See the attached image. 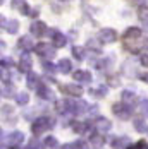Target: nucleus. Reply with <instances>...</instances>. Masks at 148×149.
<instances>
[{
    "label": "nucleus",
    "mask_w": 148,
    "mask_h": 149,
    "mask_svg": "<svg viewBox=\"0 0 148 149\" xmlns=\"http://www.w3.org/2000/svg\"><path fill=\"white\" fill-rule=\"evenodd\" d=\"M90 142H91V146H95V148H102L105 144V139L102 134H93L90 137Z\"/></svg>",
    "instance_id": "obj_20"
},
{
    "label": "nucleus",
    "mask_w": 148,
    "mask_h": 149,
    "mask_svg": "<svg viewBox=\"0 0 148 149\" xmlns=\"http://www.w3.org/2000/svg\"><path fill=\"white\" fill-rule=\"evenodd\" d=\"M136 149H148V144L145 141H140V142L136 144Z\"/></svg>",
    "instance_id": "obj_37"
},
{
    "label": "nucleus",
    "mask_w": 148,
    "mask_h": 149,
    "mask_svg": "<svg viewBox=\"0 0 148 149\" xmlns=\"http://www.w3.org/2000/svg\"><path fill=\"white\" fill-rule=\"evenodd\" d=\"M112 111L117 115L121 120H128L129 117H131V106L129 104H121V103H116L114 106H112Z\"/></svg>",
    "instance_id": "obj_3"
},
{
    "label": "nucleus",
    "mask_w": 148,
    "mask_h": 149,
    "mask_svg": "<svg viewBox=\"0 0 148 149\" xmlns=\"http://www.w3.org/2000/svg\"><path fill=\"white\" fill-rule=\"evenodd\" d=\"M97 111H98V108H97V106H90V108H88V113H91V115H93V113H97Z\"/></svg>",
    "instance_id": "obj_41"
},
{
    "label": "nucleus",
    "mask_w": 148,
    "mask_h": 149,
    "mask_svg": "<svg viewBox=\"0 0 148 149\" xmlns=\"http://www.w3.org/2000/svg\"><path fill=\"white\" fill-rule=\"evenodd\" d=\"M88 108H90L88 103H85V101H76V115L88 111Z\"/></svg>",
    "instance_id": "obj_27"
},
{
    "label": "nucleus",
    "mask_w": 148,
    "mask_h": 149,
    "mask_svg": "<svg viewBox=\"0 0 148 149\" xmlns=\"http://www.w3.org/2000/svg\"><path fill=\"white\" fill-rule=\"evenodd\" d=\"M16 101H17V104H26L30 101V94L28 93H17L16 94Z\"/></svg>",
    "instance_id": "obj_25"
},
{
    "label": "nucleus",
    "mask_w": 148,
    "mask_h": 149,
    "mask_svg": "<svg viewBox=\"0 0 148 149\" xmlns=\"http://www.w3.org/2000/svg\"><path fill=\"white\" fill-rule=\"evenodd\" d=\"M76 148H78V149H90L88 146L83 142V141H78V142H76Z\"/></svg>",
    "instance_id": "obj_38"
},
{
    "label": "nucleus",
    "mask_w": 148,
    "mask_h": 149,
    "mask_svg": "<svg viewBox=\"0 0 148 149\" xmlns=\"http://www.w3.org/2000/svg\"><path fill=\"white\" fill-rule=\"evenodd\" d=\"M31 33H33L35 36H43L45 33H47V24L42 22V21H35V22L31 24Z\"/></svg>",
    "instance_id": "obj_11"
},
{
    "label": "nucleus",
    "mask_w": 148,
    "mask_h": 149,
    "mask_svg": "<svg viewBox=\"0 0 148 149\" xmlns=\"http://www.w3.org/2000/svg\"><path fill=\"white\" fill-rule=\"evenodd\" d=\"M43 69H45V70H47L50 75H52V77H54V74H55V67H54L50 62H45V63H43Z\"/></svg>",
    "instance_id": "obj_33"
},
{
    "label": "nucleus",
    "mask_w": 148,
    "mask_h": 149,
    "mask_svg": "<svg viewBox=\"0 0 148 149\" xmlns=\"http://www.w3.org/2000/svg\"><path fill=\"white\" fill-rule=\"evenodd\" d=\"M57 69H59V72H62V74H69L73 70V63H71V60L62 58L59 62V65H57Z\"/></svg>",
    "instance_id": "obj_17"
},
{
    "label": "nucleus",
    "mask_w": 148,
    "mask_h": 149,
    "mask_svg": "<svg viewBox=\"0 0 148 149\" xmlns=\"http://www.w3.org/2000/svg\"><path fill=\"white\" fill-rule=\"evenodd\" d=\"M43 146H45V144H40V141H38V139H30L26 149H43Z\"/></svg>",
    "instance_id": "obj_29"
},
{
    "label": "nucleus",
    "mask_w": 148,
    "mask_h": 149,
    "mask_svg": "<svg viewBox=\"0 0 148 149\" xmlns=\"http://www.w3.org/2000/svg\"><path fill=\"white\" fill-rule=\"evenodd\" d=\"M2 28L7 31V33H17L19 31V22L16 21V19H12V21H7L5 17H2Z\"/></svg>",
    "instance_id": "obj_9"
},
{
    "label": "nucleus",
    "mask_w": 148,
    "mask_h": 149,
    "mask_svg": "<svg viewBox=\"0 0 148 149\" xmlns=\"http://www.w3.org/2000/svg\"><path fill=\"white\" fill-rule=\"evenodd\" d=\"M129 144H131L129 137H117V139L112 141L114 149H129Z\"/></svg>",
    "instance_id": "obj_14"
},
{
    "label": "nucleus",
    "mask_w": 148,
    "mask_h": 149,
    "mask_svg": "<svg viewBox=\"0 0 148 149\" xmlns=\"http://www.w3.org/2000/svg\"><path fill=\"white\" fill-rule=\"evenodd\" d=\"M12 7L17 9L23 15H30V7H28L26 0H12Z\"/></svg>",
    "instance_id": "obj_13"
},
{
    "label": "nucleus",
    "mask_w": 148,
    "mask_h": 149,
    "mask_svg": "<svg viewBox=\"0 0 148 149\" xmlns=\"http://www.w3.org/2000/svg\"><path fill=\"white\" fill-rule=\"evenodd\" d=\"M24 141V134L23 132H11V135H9V142L12 144V146H16V144H21Z\"/></svg>",
    "instance_id": "obj_19"
},
{
    "label": "nucleus",
    "mask_w": 148,
    "mask_h": 149,
    "mask_svg": "<svg viewBox=\"0 0 148 149\" xmlns=\"http://www.w3.org/2000/svg\"><path fill=\"white\" fill-rule=\"evenodd\" d=\"M140 111L143 113V117H148V100H143L140 103Z\"/></svg>",
    "instance_id": "obj_32"
},
{
    "label": "nucleus",
    "mask_w": 148,
    "mask_h": 149,
    "mask_svg": "<svg viewBox=\"0 0 148 149\" xmlns=\"http://www.w3.org/2000/svg\"><path fill=\"white\" fill-rule=\"evenodd\" d=\"M121 100L124 101L126 104H134L136 103V94H134L133 91H129V89H124L122 93H121Z\"/></svg>",
    "instance_id": "obj_16"
},
{
    "label": "nucleus",
    "mask_w": 148,
    "mask_h": 149,
    "mask_svg": "<svg viewBox=\"0 0 148 149\" xmlns=\"http://www.w3.org/2000/svg\"><path fill=\"white\" fill-rule=\"evenodd\" d=\"M36 94L42 98V100H54V93L52 89L48 88V86H45V84H38V88H36Z\"/></svg>",
    "instance_id": "obj_8"
},
{
    "label": "nucleus",
    "mask_w": 148,
    "mask_h": 149,
    "mask_svg": "<svg viewBox=\"0 0 148 149\" xmlns=\"http://www.w3.org/2000/svg\"><path fill=\"white\" fill-rule=\"evenodd\" d=\"M64 2H69V0H64Z\"/></svg>",
    "instance_id": "obj_46"
},
{
    "label": "nucleus",
    "mask_w": 148,
    "mask_h": 149,
    "mask_svg": "<svg viewBox=\"0 0 148 149\" xmlns=\"http://www.w3.org/2000/svg\"><path fill=\"white\" fill-rule=\"evenodd\" d=\"M50 38H52V41H54V46L55 48H62V46H66V36L60 33V31H50Z\"/></svg>",
    "instance_id": "obj_7"
},
{
    "label": "nucleus",
    "mask_w": 148,
    "mask_h": 149,
    "mask_svg": "<svg viewBox=\"0 0 148 149\" xmlns=\"http://www.w3.org/2000/svg\"><path fill=\"white\" fill-rule=\"evenodd\" d=\"M141 79H143V81H145V82L148 84V72H147V74H143V75H141Z\"/></svg>",
    "instance_id": "obj_43"
},
{
    "label": "nucleus",
    "mask_w": 148,
    "mask_h": 149,
    "mask_svg": "<svg viewBox=\"0 0 148 149\" xmlns=\"http://www.w3.org/2000/svg\"><path fill=\"white\" fill-rule=\"evenodd\" d=\"M33 41H31V38H28V36H23L21 40H19V48H23V50H31L33 48Z\"/></svg>",
    "instance_id": "obj_24"
},
{
    "label": "nucleus",
    "mask_w": 148,
    "mask_h": 149,
    "mask_svg": "<svg viewBox=\"0 0 148 149\" xmlns=\"http://www.w3.org/2000/svg\"><path fill=\"white\" fill-rule=\"evenodd\" d=\"M90 94H91V98H97V100H100V98H104L105 94H107V88H97V89H90Z\"/></svg>",
    "instance_id": "obj_23"
},
{
    "label": "nucleus",
    "mask_w": 148,
    "mask_h": 149,
    "mask_svg": "<svg viewBox=\"0 0 148 149\" xmlns=\"http://www.w3.org/2000/svg\"><path fill=\"white\" fill-rule=\"evenodd\" d=\"M31 65H33L31 57L28 53H23V55H21V60H19V70H21V72H30Z\"/></svg>",
    "instance_id": "obj_10"
},
{
    "label": "nucleus",
    "mask_w": 148,
    "mask_h": 149,
    "mask_svg": "<svg viewBox=\"0 0 148 149\" xmlns=\"http://www.w3.org/2000/svg\"><path fill=\"white\" fill-rule=\"evenodd\" d=\"M141 22H143V28H145V29L148 31V19H145V21H141Z\"/></svg>",
    "instance_id": "obj_42"
},
{
    "label": "nucleus",
    "mask_w": 148,
    "mask_h": 149,
    "mask_svg": "<svg viewBox=\"0 0 148 149\" xmlns=\"http://www.w3.org/2000/svg\"><path fill=\"white\" fill-rule=\"evenodd\" d=\"M100 41V40H98ZM98 41H93V40H90L88 41V46L90 48H95V52H100V45H98Z\"/></svg>",
    "instance_id": "obj_35"
},
{
    "label": "nucleus",
    "mask_w": 148,
    "mask_h": 149,
    "mask_svg": "<svg viewBox=\"0 0 148 149\" xmlns=\"http://www.w3.org/2000/svg\"><path fill=\"white\" fill-rule=\"evenodd\" d=\"M74 79L81 84H90L91 82V74L88 70H76L74 72Z\"/></svg>",
    "instance_id": "obj_12"
},
{
    "label": "nucleus",
    "mask_w": 148,
    "mask_h": 149,
    "mask_svg": "<svg viewBox=\"0 0 148 149\" xmlns=\"http://www.w3.org/2000/svg\"><path fill=\"white\" fill-rule=\"evenodd\" d=\"M73 57L76 60H79V62H81V60L85 58V50H83V48H79V46H74V48H73Z\"/></svg>",
    "instance_id": "obj_28"
},
{
    "label": "nucleus",
    "mask_w": 148,
    "mask_h": 149,
    "mask_svg": "<svg viewBox=\"0 0 148 149\" xmlns=\"http://www.w3.org/2000/svg\"><path fill=\"white\" fill-rule=\"evenodd\" d=\"M36 14H38V10H36V9H35V10H31V12H30V15H33V17H35Z\"/></svg>",
    "instance_id": "obj_44"
},
{
    "label": "nucleus",
    "mask_w": 148,
    "mask_h": 149,
    "mask_svg": "<svg viewBox=\"0 0 148 149\" xmlns=\"http://www.w3.org/2000/svg\"><path fill=\"white\" fill-rule=\"evenodd\" d=\"M60 89H62V93H66L67 96H74V98L83 94L81 86H78V84H64V86H60Z\"/></svg>",
    "instance_id": "obj_6"
},
{
    "label": "nucleus",
    "mask_w": 148,
    "mask_h": 149,
    "mask_svg": "<svg viewBox=\"0 0 148 149\" xmlns=\"http://www.w3.org/2000/svg\"><path fill=\"white\" fill-rule=\"evenodd\" d=\"M134 129H136V132H140V134H148V125L143 118L134 120Z\"/></svg>",
    "instance_id": "obj_18"
},
{
    "label": "nucleus",
    "mask_w": 148,
    "mask_h": 149,
    "mask_svg": "<svg viewBox=\"0 0 148 149\" xmlns=\"http://www.w3.org/2000/svg\"><path fill=\"white\" fill-rule=\"evenodd\" d=\"M124 40H141V29L140 28H128L124 33Z\"/></svg>",
    "instance_id": "obj_15"
},
{
    "label": "nucleus",
    "mask_w": 148,
    "mask_h": 149,
    "mask_svg": "<svg viewBox=\"0 0 148 149\" xmlns=\"http://www.w3.org/2000/svg\"><path fill=\"white\" fill-rule=\"evenodd\" d=\"M43 144H45V148H48V149H57L59 148V141H57L54 135L47 137V139L43 141Z\"/></svg>",
    "instance_id": "obj_22"
},
{
    "label": "nucleus",
    "mask_w": 148,
    "mask_h": 149,
    "mask_svg": "<svg viewBox=\"0 0 148 149\" xmlns=\"http://www.w3.org/2000/svg\"><path fill=\"white\" fill-rule=\"evenodd\" d=\"M93 127L98 130V132H109L112 129V123L109 118H104V117H98L97 120H93Z\"/></svg>",
    "instance_id": "obj_5"
},
{
    "label": "nucleus",
    "mask_w": 148,
    "mask_h": 149,
    "mask_svg": "<svg viewBox=\"0 0 148 149\" xmlns=\"http://www.w3.org/2000/svg\"><path fill=\"white\" fill-rule=\"evenodd\" d=\"M36 48V53L45 60H50L55 57V50H54V46L48 45V43H38V45L35 46Z\"/></svg>",
    "instance_id": "obj_2"
},
{
    "label": "nucleus",
    "mask_w": 148,
    "mask_h": 149,
    "mask_svg": "<svg viewBox=\"0 0 148 149\" xmlns=\"http://www.w3.org/2000/svg\"><path fill=\"white\" fill-rule=\"evenodd\" d=\"M26 79H28V86L30 88H38V75L35 74V72H30Z\"/></svg>",
    "instance_id": "obj_26"
},
{
    "label": "nucleus",
    "mask_w": 148,
    "mask_h": 149,
    "mask_svg": "<svg viewBox=\"0 0 148 149\" xmlns=\"http://www.w3.org/2000/svg\"><path fill=\"white\" fill-rule=\"evenodd\" d=\"M140 63H141L143 67H148V55H141V58H140Z\"/></svg>",
    "instance_id": "obj_36"
},
{
    "label": "nucleus",
    "mask_w": 148,
    "mask_h": 149,
    "mask_svg": "<svg viewBox=\"0 0 148 149\" xmlns=\"http://www.w3.org/2000/svg\"><path fill=\"white\" fill-rule=\"evenodd\" d=\"M62 149H78V148H76V142H74V144H66V146H62Z\"/></svg>",
    "instance_id": "obj_40"
},
{
    "label": "nucleus",
    "mask_w": 148,
    "mask_h": 149,
    "mask_svg": "<svg viewBox=\"0 0 148 149\" xmlns=\"http://www.w3.org/2000/svg\"><path fill=\"white\" fill-rule=\"evenodd\" d=\"M54 127V120L48 118V117H40L36 118V122L33 123V134H42V132H47Z\"/></svg>",
    "instance_id": "obj_1"
},
{
    "label": "nucleus",
    "mask_w": 148,
    "mask_h": 149,
    "mask_svg": "<svg viewBox=\"0 0 148 149\" xmlns=\"http://www.w3.org/2000/svg\"><path fill=\"white\" fill-rule=\"evenodd\" d=\"M86 129H88V125H86V123H79V122L73 123V130H74V132H78V134L86 132Z\"/></svg>",
    "instance_id": "obj_30"
},
{
    "label": "nucleus",
    "mask_w": 148,
    "mask_h": 149,
    "mask_svg": "<svg viewBox=\"0 0 148 149\" xmlns=\"http://www.w3.org/2000/svg\"><path fill=\"white\" fill-rule=\"evenodd\" d=\"M107 82L112 86V88H116V86H119V79L116 77V75H109L107 77Z\"/></svg>",
    "instance_id": "obj_34"
},
{
    "label": "nucleus",
    "mask_w": 148,
    "mask_h": 149,
    "mask_svg": "<svg viewBox=\"0 0 148 149\" xmlns=\"http://www.w3.org/2000/svg\"><path fill=\"white\" fill-rule=\"evenodd\" d=\"M138 17H140V21L148 19V7L147 5H141V7L138 9Z\"/></svg>",
    "instance_id": "obj_31"
},
{
    "label": "nucleus",
    "mask_w": 148,
    "mask_h": 149,
    "mask_svg": "<svg viewBox=\"0 0 148 149\" xmlns=\"http://www.w3.org/2000/svg\"><path fill=\"white\" fill-rule=\"evenodd\" d=\"M14 86L12 84H7V82H4L2 84V96L4 98H11V96H14L16 93H14Z\"/></svg>",
    "instance_id": "obj_21"
},
{
    "label": "nucleus",
    "mask_w": 148,
    "mask_h": 149,
    "mask_svg": "<svg viewBox=\"0 0 148 149\" xmlns=\"http://www.w3.org/2000/svg\"><path fill=\"white\" fill-rule=\"evenodd\" d=\"M9 65H12V60L11 58H2V67H9Z\"/></svg>",
    "instance_id": "obj_39"
},
{
    "label": "nucleus",
    "mask_w": 148,
    "mask_h": 149,
    "mask_svg": "<svg viewBox=\"0 0 148 149\" xmlns=\"http://www.w3.org/2000/svg\"><path fill=\"white\" fill-rule=\"evenodd\" d=\"M98 40L102 43H114L117 40V33L114 29H110V28H104V29H100V33H98Z\"/></svg>",
    "instance_id": "obj_4"
},
{
    "label": "nucleus",
    "mask_w": 148,
    "mask_h": 149,
    "mask_svg": "<svg viewBox=\"0 0 148 149\" xmlns=\"http://www.w3.org/2000/svg\"><path fill=\"white\" fill-rule=\"evenodd\" d=\"M11 149H19V148H17V146H12V148H11Z\"/></svg>",
    "instance_id": "obj_45"
}]
</instances>
